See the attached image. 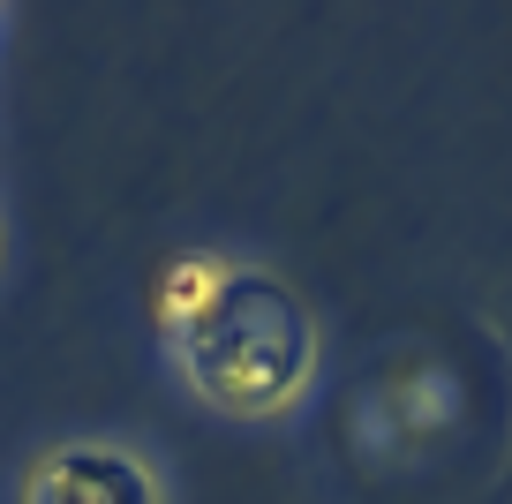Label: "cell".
Returning a JSON list of instances; mask_svg holds the SVG:
<instances>
[{
    "instance_id": "7a4b0ae2",
    "label": "cell",
    "mask_w": 512,
    "mask_h": 504,
    "mask_svg": "<svg viewBox=\"0 0 512 504\" xmlns=\"http://www.w3.org/2000/svg\"><path fill=\"white\" fill-rule=\"evenodd\" d=\"M23 504H159V482L121 444H61L31 467Z\"/></svg>"
},
{
    "instance_id": "6da1fadb",
    "label": "cell",
    "mask_w": 512,
    "mask_h": 504,
    "mask_svg": "<svg viewBox=\"0 0 512 504\" xmlns=\"http://www.w3.org/2000/svg\"><path fill=\"white\" fill-rule=\"evenodd\" d=\"M181 377L196 384V399L241 422H264V414H287L309 392V369H317V324L309 309L264 271H241L226 279V294L204 309V324H189L174 339Z\"/></svg>"
},
{
    "instance_id": "3957f363",
    "label": "cell",
    "mask_w": 512,
    "mask_h": 504,
    "mask_svg": "<svg viewBox=\"0 0 512 504\" xmlns=\"http://www.w3.org/2000/svg\"><path fill=\"white\" fill-rule=\"evenodd\" d=\"M226 279H234V264L211 249H181L166 256L159 271H151V324L166 331V347H174L189 324H204V309L226 294Z\"/></svg>"
}]
</instances>
